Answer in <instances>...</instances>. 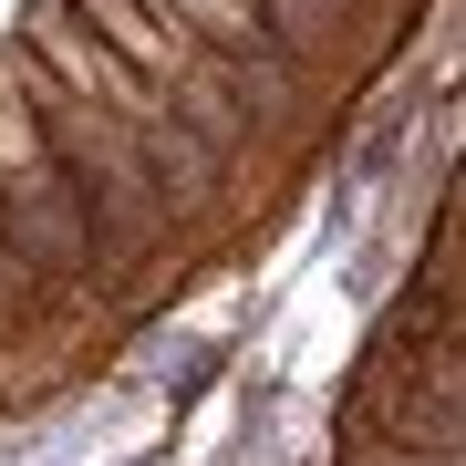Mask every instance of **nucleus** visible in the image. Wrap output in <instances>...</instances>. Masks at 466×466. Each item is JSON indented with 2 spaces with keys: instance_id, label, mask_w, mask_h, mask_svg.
I'll list each match as a JSON object with an SVG mask.
<instances>
[{
  "instance_id": "obj_1",
  "label": "nucleus",
  "mask_w": 466,
  "mask_h": 466,
  "mask_svg": "<svg viewBox=\"0 0 466 466\" xmlns=\"http://www.w3.org/2000/svg\"><path fill=\"white\" fill-rule=\"evenodd\" d=\"M32 177H52V146H42L32 104L11 84V52H0V187H32Z\"/></svg>"
}]
</instances>
